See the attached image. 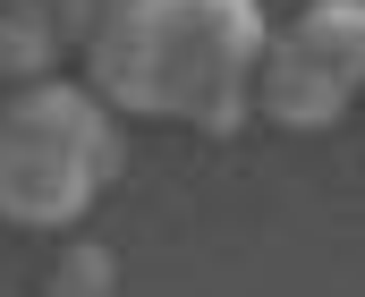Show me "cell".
<instances>
[{"mask_svg":"<svg viewBox=\"0 0 365 297\" xmlns=\"http://www.w3.org/2000/svg\"><path fill=\"white\" fill-rule=\"evenodd\" d=\"M119 170V127L86 85L34 77L0 102V221L68 229Z\"/></svg>","mask_w":365,"mask_h":297,"instance_id":"cell-2","label":"cell"},{"mask_svg":"<svg viewBox=\"0 0 365 297\" xmlns=\"http://www.w3.org/2000/svg\"><path fill=\"white\" fill-rule=\"evenodd\" d=\"M0 9H17V0H0Z\"/></svg>","mask_w":365,"mask_h":297,"instance_id":"cell-7","label":"cell"},{"mask_svg":"<svg viewBox=\"0 0 365 297\" xmlns=\"http://www.w3.org/2000/svg\"><path fill=\"white\" fill-rule=\"evenodd\" d=\"M43 68H51V26H43L26 0L0 9V77H9V85H34Z\"/></svg>","mask_w":365,"mask_h":297,"instance_id":"cell-5","label":"cell"},{"mask_svg":"<svg viewBox=\"0 0 365 297\" xmlns=\"http://www.w3.org/2000/svg\"><path fill=\"white\" fill-rule=\"evenodd\" d=\"M272 26L255 0H110L93 26L86 94L119 119H179L195 136H238L247 85Z\"/></svg>","mask_w":365,"mask_h":297,"instance_id":"cell-1","label":"cell"},{"mask_svg":"<svg viewBox=\"0 0 365 297\" xmlns=\"http://www.w3.org/2000/svg\"><path fill=\"white\" fill-rule=\"evenodd\" d=\"M272 119V127H289V136H314V127H331L340 110H349V94L289 43V34H272L264 43V60H255V85H247V119Z\"/></svg>","mask_w":365,"mask_h":297,"instance_id":"cell-3","label":"cell"},{"mask_svg":"<svg viewBox=\"0 0 365 297\" xmlns=\"http://www.w3.org/2000/svg\"><path fill=\"white\" fill-rule=\"evenodd\" d=\"M102 289H110V264H102L93 246H77L68 272H60V297H102Z\"/></svg>","mask_w":365,"mask_h":297,"instance_id":"cell-6","label":"cell"},{"mask_svg":"<svg viewBox=\"0 0 365 297\" xmlns=\"http://www.w3.org/2000/svg\"><path fill=\"white\" fill-rule=\"evenodd\" d=\"M289 43H297L349 102L365 94V0H314V9L289 26Z\"/></svg>","mask_w":365,"mask_h":297,"instance_id":"cell-4","label":"cell"}]
</instances>
